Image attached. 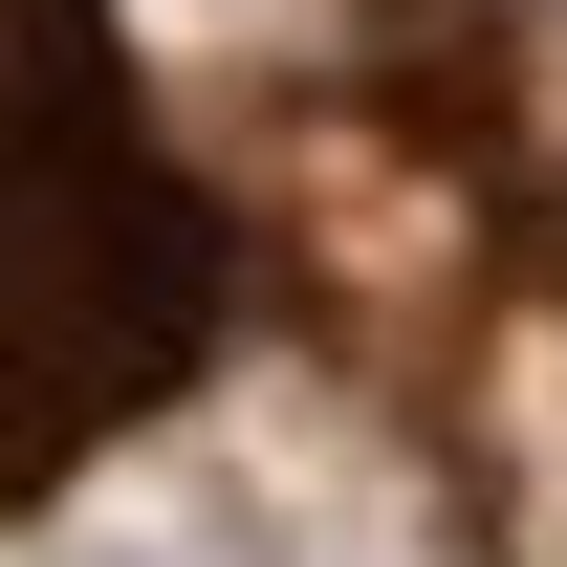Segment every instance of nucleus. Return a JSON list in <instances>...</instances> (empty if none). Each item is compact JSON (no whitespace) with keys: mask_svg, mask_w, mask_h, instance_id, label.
Listing matches in <instances>:
<instances>
[{"mask_svg":"<svg viewBox=\"0 0 567 567\" xmlns=\"http://www.w3.org/2000/svg\"><path fill=\"white\" fill-rule=\"evenodd\" d=\"M218 350V197L153 153L87 0H0V502L132 436Z\"/></svg>","mask_w":567,"mask_h":567,"instance_id":"1","label":"nucleus"}]
</instances>
